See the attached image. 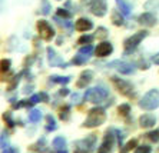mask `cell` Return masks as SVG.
<instances>
[{
    "label": "cell",
    "instance_id": "obj_1",
    "mask_svg": "<svg viewBox=\"0 0 159 153\" xmlns=\"http://www.w3.org/2000/svg\"><path fill=\"white\" fill-rule=\"evenodd\" d=\"M105 120H106V112H105V109L100 107V106H96V107L90 109L88 112V117H86V120L83 122L82 126L92 129V127H98V126H100V125H103Z\"/></svg>",
    "mask_w": 159,
    "mask_h": 153
},
{
    "label": "cell",
    "instance_id": "obj_2",
    "mask_svg": "<svg viewBox=\"0 0 159 153\" xmlns=\"http://www.w3.org/2000/svg\"><path fill=\"white\" fill-rule=\"evenodd\" d=\"M109 97V90L103 86H96V87H90L86 89L83 99L89 103H95V105H100L102 102H105Z\"/></svg>",
    "mask_w": 159,
    "mask_h": 153
},
{
    "label": "cell",
    "instance_id": "obj_3",
    "mask_svg": "<svg viewBox=\"0 0 159 153\" xmlns=\"http://www.w3.org/2000/svg\"><path fill=\"white\" fill-rule=\"evenodd\" d=\"M139 107L143 110H155L159 107V90L152 89L146 94H143L139 100Z\"/></svg>",
    "mask_w": 159,
    "mask_h": 153
},
{
    "label": "cell",
    "instance_id": "obj_4",
    "mask_svg": "<svg viewBox=\"0 0 159 153\" xmlns=\"http://www.w3.org/2000/svg\"><path fill=\"white\" fill-rule=\"evenodd\" d=\"M111 82H112V85L115 86V89L118 90L122 96L129 97V99H133V97H135V90H133V86L128 82V80L120 79V77H118V76H112Z\"/></svg>",
    "mask_w": 159,
    "mask_h": 153
},
{
    "label": "cell",
    "instance_id": "obj_5",
    "mask_svg": "<svg viewBox=\"0 0 159 153\" xmlns=\"http://www.w3.org/2000/svg\"><path fill=\"white\" fill-rule=\"evenodd\" d=\"M148 32L146 30H141V32H138V33L132 34V36H129V37L126 39L125 42H123V47H125V55H129V53H132L135 49L138 47V46L141 45V42L143 40L146 36H148Z\"/></svg>",
    "mask_w": 159,
    "mask_h": 153
},
{
    "label": "cell",
    "instance_id": "obj_6",
    "mask_svg": "<svg viewBox=\"0 0 159 153\" xmlns=\"http://www.w3.org/2000/svg\"><path fill=\"white\" fill-rule=\"evenodd\" d=\"M96 146V134H89L75 143V153H90Z\"/></svg>",
    "mask_w": 159,
    "mask_h": 153
},
{
    "label": "cell",
    "instance_id": "obj_7",
    "mask_svg": "<svg viewBox=\"0 0 159 153\" xmlns=\"http://www.w3.org/2000/svg\"><path fill=\"white\" fill-rule=\"evenodd\" d=\"M82 3L90 9V11L98 17H103L107 11L106 0H82Z\"/></svg>",
    "mask_w": 159,
    "mask_h": 153
},
{
    "label": "cell",
    "instance_id": "obj_8",
    "mask_svg": "<svg viewBox=\"0 0 159 153\" xmlns=\"http://www.w3.org/2000/svg\"><path fill=\"white\" fill-rule=\"evenodd\" d=\"M115 139H116L115 129L106 130V133L103 136V140H102L99 149H98V153H112L113 146H115Z\"/></svg>",
    "mask_w": 159,
    "mask_h": 153
},
{
    "label": "cell",
    "instance_id": "obj_9",
    "mask_svg": "<svg viewBox=\"0 0 159 153\" xmlns=\"http://www.w3.org/2000/svg\"><path fill=\"white\" fill-rule=\"evenodd\" d=\"M36 26H37L39 36H40L43 40L49 42V40H52V39L55 37V30H53V27L49 24L48 20H39Z\"/></svg>",
    "mask_w": 159,
    "mask_h": 153
},
{
    "label": "cell",
    "instance_id": "obj_10",
    "mask_svg": "<svg viewBox=\"0 0 159 153\" xmlns=\"http://www.w3.org/2000/svg\"><path fill=\"white\" fill-rule=\"evenodd\" d=\"M109 69H116L119 73H122V75H133L135 73V67L133 64L128 63L125 60H113L111 63L106 64Z\"/></svg>",
    "mask_w": 159,
    "mask_h": 153
},
{
    "label": "cell",
    "instance_id": "obj_11",
    "mask_svg": "<svg viewBox=\"0 0 159 153\" xmlns=\"http://www.w3.org/2000/svg\"><path fill=\"white\" fill-rule=\"evenodd\" d=\"M46 53H48V60H49V64H50V66H53V67L57 66V67H60V69H66L67 67V63L63 62V59L55 52L53 47L49 46V47L46 49Z\"/></svg>",
    "mask_w": 159,
    "mask_h": 153
},
{
    "label": "cell",
    "instance_id": "obj_12",
    "mask_svg": "<svg viewBox=\"0 0 159 153\" xmlns=\"http://www.w3.org/2000/svg\"><path fill=\"white\" fill-rule=\"evenodd\" d=\"M112 52H113V46H112V43H109V42H102V43H99L98 47L95 49V55H96L98 57H106V56H109Z\"/></svg>",
    "mask_w": 159,
    "mask_h": 153
},
{
    "label": "cell",
    "instance_id": "obj_13",
    "mask_svg": "<svg viewBox=\"0 0 159 153\" xmlns=\"http://www.w3.org/2000/svg\"><path fill=\"white\" fill-rule=\"evenodd\" d=\"M92 80H93V72L92 70H83L80 73V76H79V80L76 82V86H78L79 89H83V87L88 86Z\"/></svg>",
    "mask_w": 159,
    "mask_h": 153
},
{
    "label": "cell",
    "instance_id": "obj_14",
    "mask_svg": "<svg viewBox=\"0 0 159 153\" xmlns=\"http://www.w3.org/2000/svg\"><path fill=\"white\" fill-rule=\"evenodd\" d=\"M155 123H156V117H155V115H152V113H143V115L139 117V126L143 127V129L153 127Z\"/></svg>",
    "mask_w": 159,
    "mask_h": 153
},
{
    "label": "cell",
    "instance_id": "obj_15",
    "mask_svg": "<svg viewBox=\"0 0 159 153\" xmlns=\"http://www.w3.org/2000/svg\"><path fill=\"white\" fill-rule=\"evenodd\" d=\"M156 17L152 13H149V11H146V13H142L139 17H138V23L139 24H142V26H146V27H152L156 24Z\"/></svg>",
    "mask_w": 159,
    "mask_h": 153
},
{
    "label": "cell",
    "instance_id": "obj_16",
    "mask_svg": "<svg viewBox=\"0 0 159 153\" xmlns=\"http://www.w3.org/2000/svg\"><path fill=\"white\" fill-rule=\"evenodd\" d=\"M90 29H93L92 20L80 17V19H78L75 22V30H78V32H89Z\"/></svg>",
    "mask_w": 159,
    "mask_h": 153
},
{
    "label": "cell",
    "instance_id": "obj_17",
    "mask_svg": "<svg viewBox=\"0 0 159 153\" xmlns=\"http://www.w3.org/2000/svg\"><path fill=\"white\" fill-rule=\"evenodd\" d=\"M116 6H118V10L122 13L125 17H129L130 11H132V6H130L126 0H116Z\"/></svg>",
    "mask_w": 159,
    "mask_h": 153
},
{
    "label": "cell",
    "instance_id": "obj_18",
    "mask_svg": "<svg viewBox=\"0 0 159 153\" xmlns=\"http://www.w3.org/2000/svg\"><path fill=\"white\" fill-rule=\"evenodd\" d=\"M30 150L33 152H40V153H49L48 146H46V138H40L36 143L30 146Z\"/></svg>",
    "mask_w": 159,
    "mask_h": 153
},
{
    "label": "cell",
    "instance_id": "obj_19",
    "mask_svg": "<svg viewBox=\"0 0 159 153\" xmlns=\"http://www.w3.org/2000/svg\"><path fill=\"white\" fill-rule=\"evenodd\" d=\"M111 19H112V22H113V24H115V26H123V24H125L123 15L119 10H112Z\"/></svg>",
    "mask_w": 159,
    "mask_h": 153
},
{
    "label": "cell",
    "instance_id": "obj_20",
    "mask_svg": "<svg viewBox=\"0 0 159 153\" xmlns=\"http://www.w3.org/2000/svg\"><path fill=\"white\" fill-rule=\"evenodd\" d=\"M50 82H53V83H59V85H67V83L72 80V77L70 76H57V75H53V76H50Z\"/></svg>",
    "mask_w": 159,
    "mask_h": 153
},
{
    "label": "cell",
    "instance_id": "obj_21",
    "mask_svg": "<svg viewBox=\"0 0 159 153\" xmlns=\"http://www.w3.org/2000/svg\"><path fill=\"white\" fill-rule=\"evenodd\" d=\"M23 75H25V72H20L19 75H16V76H13V77H11V80L9 82V85H7V90H9V92H11V90H15L16 87H17V85H19V82H20V79H22Z\"/></svg>",
    "mask_w": 159,
    "mask_h": 153
},
{
    "label": "cell",
    "instance_id": "obj_22",
    "mask_svg": "<svg viewBox=\"0 0 159 153\" xmlns=\"http://www.w3.org/2000/svg\"><path fill=\"white\" fill-rule=\"evenodd\" d=\"M52 146L53 149H66V139L63 136H57V138L53 139Z\"/></svg>",
    "mask_w": 159,
    "mask_h": 153
},
{
    "label": "cell",
    "instance_id": "obj_23",
    "mask_svg": "<svg viewBox=\"0 0 159 153\" xmlns=\"http://www.w3.org/2000/svg\"><path fill=\"white\" fill-rule=\"evenodd\" d=\"M57 129V125H56V120L52 115L46 116V130L48 132H55Z\"/></svg>",
    "mask_w": 159,
    "mask_h": 153
},
{
    "label": "cell",
    "instance_id": "obj_24",
    "mask_svg": "<svg viewBox=\"0 0 159 153\" xmlns=\"http://www.w3.org/2000/svg\"><path fill=\"white\" fill-rule=\"evenodd\" d=\"M59 117H60V120H63V122L69 120V117H70V106H69V105H65L63 107H60Z\"/></svg>",
    "mask_w": 159,
    "mask_h": 153
},
{
    "label": "cell",
    "instance_id": "obj_25",
    "mask_svg": "<svg viewBox=\"0 0 159 153\" xmlns=\"http://www.w3.org/2000/svg\"><path fill=\"white\" fill-rule=\"evenodd\" d=\"M40 119H42V112H40V110H37V109L30 110L29 120L32 122V123H37V122H40Z\"/></svg>",
    "mask_w": 159,
    "mask_h": 153
},
{
    "label": "cell",
    "instance_id": "obj_26",
    "mask_svg": "<svg viewBox=\"0 0 159 153\" xmlns=\"http://www.w3.org/2000/svg\"><path fill=\"white\" fill-rule=\"evenodd\" d=\"M88 60H89V56H86V55H82V53H78V55L73 57L72 63H73V64H78V66H80V64H85Z\"/></svg>",
    "mask_w": 159,
    "mask_h": 153
},
{
    "label": "cell",
    "instance_id": "obj_27",
    "mask_svg": "<svg viewBox=\"0 0 159 153\" xmlns=\"http://www.w3.org/2000/svg\"><path fill=\"white\" fill-rule=\"evenodd\" d=\"M55 20L57 22V24H60L62 27H65V29H67L69 32H72V29L75 27V24H72L70 22H67V20H63V19H60L59 16H55Z\"/></svg>",
    "mask_w": 159,
    "mask_h": 153
},
{
    "label": "cell",
    "instance_id": "obj_28",
    "mask_svg": "<svg viewBox=\"0 0 159 153\" xmlns=\"http://www.w3.org/2000/svg\"><path fill=\"white\" fill-rule=\"evenodd\" d=\"M145 138L148 139V140H151V142H153V143H158L159 142V130L156 129V130L148 132V133L145 134Z\"/></svg>",
    "mask_w": 159,
    "mask_h": 153
},
{
    "label": "cell",
    "instance_id": "obj_29",
    "mask_svg": "<svg viewBox=\"0 0 159 153\" xmlns=\"http://www.w3.org/2000/svg\"><path fill=\"white\" fill-rule=\"evenodd\" d=\"M93 36H90V34H83V36H80V37L78 39V45H92L93 42Z\"/></svg>",
    "mask_w": 159,
    "mask_h": 153
},
{
    "label": "cell",
    "instance_id": "obj_30",
    "mask_svg": "<svg viewBox=\"0 0 159 153\" xmlns=\"http://www.w3.org/2000/svg\"><path fill=\"white\" fill-rule=\"evenodd\" d=\"M118 113L120 116H123V117H126V116H129L130 113V106L128 105V103H123V105H120L118 107Z\"/></svg>",
    "mask_w": 159,
    "mask_h": 153
},
{
    "label": "cell",
    "instance_id": "obj_31",
    "mask_svg": "<svg viewBox=\"0 0 159 153\" xmlns=\"http://www.w3.org/2000/svg\"><path fill=\"white\" fill-rule=\"evenodd\" d=\"M3 120L6 122V125H7L9 127H15V120H13V117H11V113L10 112H4L3 113Z\"/></svg>",
    "mask_w": 159,
    "mask_h": 153
},
{
    "label": "cell",
    "instance_id": "obj_32",
    "mask_svg": "<svg viewBox=\"0 0 159 153\" xmlns=\"http://www.w3.org/2000/svg\"><path fill=\"white\" fill-rule=\"evenodd\" d=\"M50 10H52V6H50V3H49L48 0H42V7H40V11L42 15H49L50 13Z\"/></svg>",
    "mask_w": 159,
    "mask_h": 153
},
{
    "label": "cell",
    "instance_id": "obj_33",
    "mask_svg": "<svg viewBox=\"0 0 159 153\" xmlns=\"http://www.w3.org/2000/svg\"><path fill=\"white\" fill-rule=\"evenodd\" d=\"M152 7H153V10H159V0H149L145 3L146 10H152Z\"/></svg>",
    "mask_w": 159,
    "mask_h": 153
},
{
    "label": "cell",
    "instance_id": "obj_34",
    "mask_svg": "<svg viewBox=\"0 0 159 153\" xmlns=\"http://www.w3.org/2000/svg\"><path fill=\"white\" fill-rule=\"evenodd\" d=\"M79 53H82V55H86V56H90V55L93 53V46L92 45L82 46V47L79 49Z\"/></svg>",
    "mask_w": 159,
    "mask_h": 153
},
{
    "label": "cell",
    "instance_id": "obj_35",
    "mask_svg": "<svg viewBox=\"0 0 159 153\" xmlns=\"http://www.w3.org/2000/svg\"><path fill=\"white\" fill-rule=\"evenodd\" d=\"M10 66H11L10 59H3L2 60V75H4L6 72L10 70Z\"/></svg>",
    "mask_w": 159,
    "mask_h": 153
},
{
    "label": "cell",
    "instance_id": "obj_36",
    "mask_svg": "<svg viewBox=\"0 0 159 153\" xmlns=\"http://www.w3.org/2000/svg\"><path fill=\"white\" fill-rule=\"evenodd\" d=\"M56 16L63 17V19H70V17H72V13H70V11H67L66 9L60 7V9H57V15H56Z\"/></svg>",
    "mask_w": 159,
    "mask_h": 153
},
{
    "label": "cell",
    "instance_id": "obj_37",
    "mask_svg": "<svg viewBox=\"0 0 159 153\" xmlns=\"http://www.w3.org/2000/svg\"><path fill=\"white\" fill-rule=\"evenodd\" d=\"M152 149L151 146L148 145H142V146H138L136 149H135V153H151Z\"/></svg>",
    "mask_w": 159,
    "mask_h": 153
},
{
    "label": "cell",
    "instance_id": "obj_38",
    "mask_svg": "<svg viewBox=\"0 0 159 153\" xmlns=\"http://www.w3.org/2000/svg\"><path fill=\"white\" fill-rule=\"evenodd\" d=\"M9 149V142H7V134H6V132H3L2 133V152H4V150Z\"/></svg>",
    "mask_w": 159,
    "mask_h": 153
},
{
    "label": "cell",
    "instance_id": "obj_39",
    "mask_svg": "<svg viewBox=\"0 0 159 153\" xmlns=\"http://www.w3.org/2000/svg\"><path fill=\"white\" fill-rule=\"evenodd\" d=\"M96 37L98 39H106L107 37V30L105 27H98L96 30Z\"/></svg>",
    "mask_w": 159,
    "mask_h": 153
},
{
    "label": "cell",
    "instance_id": "obj_40",
    "mask_svg": "<svg viewBox=\"0 0 159 153\" xmlns=\"http://www.w3.org/2000/svg\"><path fill=\"white\" fill-rule=\"evenodd\" d=\"M125 146V149L129 152V150H132V149H136L138 147V140L136 139H132V140H129V142L126 143V145H123Z\"/></svg>",
    "mask_w": 159,
    "mask_h": 153
},
{
    "label": "cell",
    "instance_id": "obj_41",
    "mask_svg": "<svg viewBox=\"0 0 159 153\" xmlns=\"http://www.w3.org/2000/svg\"><path fill=\"white\" fill-rule=\"evenodd\" d=\"M115 133H116V139H118V143H119V146L122 147V142H123V133L120 130H118V129H115Z\"/></svg>",
    "mask_w": 159,
    "mask_h": 153
},
{
    "label": "cell",
    "instance_id": "obj_42",
    "mask_svg": "<svg viewBox=\"0 0 159 153\" xmlns=\"http://www.w3.org/2000/svg\"><path fill=\"white\" fill-rule=\"evenodd\" d=\"M39 102H40V96H39V94H33V96L29 99L30 106H34L36 103H39Z\"/></svg>",
    "mask_w": 159,
    "mask_h": 153
},
{
    "label": "cell",
    "instance_id": "obj_43",
    "mask_svg": "<svg viewBox=\"0 0 159 153\" xmlns=\"http://www.w3.org/2000/svg\"><path fill=\"white\" fill-rule=\"evenodd\" d=\"M39 96H40V100H42V102H44V103H48V102H49L48 93H44V92H40V93H39Z\"/></svg>",
    "mask_w": 159,
    "mask_h": 153
},
{
    "label": "cell",
    "instance_id": "obj_44",
    "mask_svg": "<svg viewBox=\"0 0 159 153\" xmlns=\"http://www.w3.org/2000/svg\"><path fill=\"white\" fill-rule=\"evenodd\" d=\"M59 94H60V96H67V94H69V89H66V87L60 89L59 90Z\"/></svg>",
    "mask_w": 159,
    "mask_h": 153
},
{
    "label": "cell",
    "instance_id": "obj_45",
    "mask_svg": "<svg viewBox=\"0 0 159 153\" xmlns=\"http://www.w3.org/2000/svg\"><path fill=\"white\" fill-rule=\"evenodd\" d=\"M3 153H19V149L17 147H9V149L4 150Z\"/></svg>",
    "mask_w": 159,
    "mask_h": 153
},
{
    "label": "cell",
    "instance_id": "obj_46",
    "mask_svg": "<svg viewBox=\"0 0 159 153\" xmlns=\"http://www.w3.org/2000/svg\"><path fill=\"white\" fill-rule=\"evenodd\" d=\"M152 62H153L155 64H159V53H156L155 56L152 57Z\"/></svg>",
    "mask_w": 159,
    "mask_h": 153
},
{
    "label": "cell",
    "instance_id": "obj_47",
    "mask_svg": "<svg viewBox=\"0 0 159 153\" xmlns=\"http://www.w3.org/2000/svg\"><path fill=\"white\" fill-rule=\"evenodd\" d=\"M49 153H67L66 149H53V152H49Z\"/></svg>",
    "mask_w": 159,
    "mask_h": 153
},
{
    "label": "cell",
    "instance_id": "obj_48",
    "mask_svg": "<svg viewBox=\"0 0 159 153\" xmlns=\"http://www.w3.org/2000/svg\"><path fill=\"white\" fill-rule=\"evenodd\" d=\"M72 100H76V103H78V100H79V94L78 93H75V94H72Z\"/></svg>",
    "mask_w": 159,
    "mask_h": 153
}]
</instances>
